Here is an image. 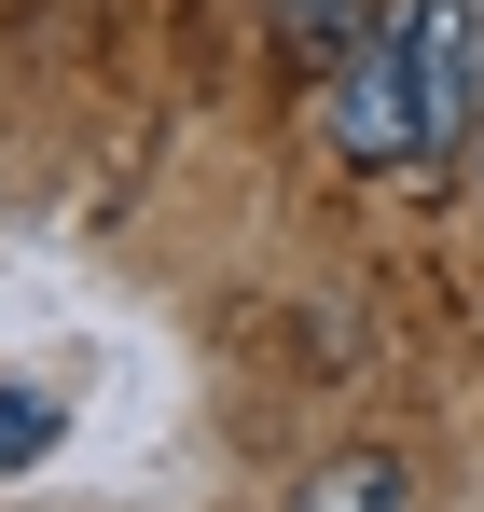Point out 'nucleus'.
<instances>
[{
    "label": "nucleus",
    "instance_id": "39448f33",
    "mask_svg": "<svg viewBox=\"0 0 484 512\" xmlns=\"http://www.w3.org/2000/svg\"><path fill=\"white\" fill-rule=\"evenodd\" d=\"M457 167H471V180H484V111H471V153H457Z\"/></svg>",
    "mask_w": 484,
    "mask_h": 512
},
{
    "label": "nucleus",
    "instance_id": "f03ea898",
    "mask_svg": "<svg viewBox=\"0 0 484 512\" xmlns=\"http://www.w3.org/2000/svg\"><path fill=\"white\" fill-rule=\"evenodd\" d=\"M291 512H415V471L402 457H319L291 485Z\"/></svg>",
    "mask_w": 484,
    "mask_h": 512
},
{
    "label": "nucleus",
    "instance_id": "7ed1b4c3",
    "mask_svg": "<svg viewBox=\"0 0 484 512\" xmlns=\"http://www.w3.org/2000/svg\"><path fill=\"white\" fill-rule=\"evenodd\" d=\"M263 14H277V42H291V56H319V70H332V56H346L388 0H263Z\"/></svg>",
    "mask_w": 484,
    "mask_h": 512
},
{
    "label": "nucleus",
    "instance_id": "f257e3e1",
    "mask_svg": "<svg viewBox=\"0 0 484 512\" xmlns=\"http://www.w3.org/2000/svg\"><path fill=\"white\" fill-rule=\"evenodd\" d=\"M471 0H388L346 56H332V153L374 180L402 167H457L471 153Z\"/></svg>",
    "mask_w": 484,
    "mask_h": 512
},
{
    "label": "nucleus",
    "instance_id": "20e7f679",
    "mask_svg": "<svg viewBox=\"0 0 484 512\" xmlns=\"http://www.w3.org/2000/svg\"><path fill=\"white\" fill-rule=\"evenodd\" d=\"M42 443H56V402L42 388H0V471H28Z\"/></svg>",
    "mask_w": 484,
    "mask_h": 512
}]
</instances>
